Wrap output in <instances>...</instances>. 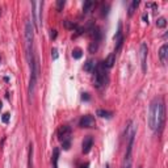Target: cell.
<instances>
[{
    "label": "cell",
    "mask_w": 168,
    "mask_h": 168,
    "mask_svg": "<svg viewBox=\"0 0 168 168\" xmlns=\"http://www.w3.org/2000/svg\"><path fill=\"white\" fill-rule=\"evenodd\" d=\"M97 47H99V44L97 42H91V45H89V47H88V50H89V53H95L97 50Z\"/></svg>",
    "instance_id": "603a6c76"
},
{
    "label": "cell",
    "mask_w": 168,
    "mask_h": 168,
    "mask_svg": "<svg viewBox=\"0 0 168 168\" xmlns=\"http://www.w3.org/2000/svg\"><path fill=\"white\" fill-rule=\"evenodd\" d=\"M71 137V128L67 125L62 126V128L58 130V138L59 141H64V139H68Z\"/></svg>",
    "instance_id": "ba28073f"
},
{
    "label": "cell",
    "mask_w": 168,
    "mask_h": 168,
    "mask_svg": "<svg viewBox=\"0 0 168 168\" xmlns=\"http://www.w3.org/2000/svg\"><path fill=\"white\" fill-rule=\"evenodd\" d=\"M133 155H125L124 159V164H122V168H131L133 166Z\"/></svg>",
    "instance_id": "e0dca14e"
},
{
    "label": "cell",
    "mask_w": 168,
    "mask_h": 168,
    "mask_svg": "<svg viewBox=\"0 0 168 168\" xmlns=\"http://www.w3.org/2000/svg\"><path fill=\"white\" fill-rule=\"evenodd\" d=\"M59 148L55 147L53 151V156H51V163H53V168H58V159H59Z\"/></svg>",
    "instance_id": "7c38bea8"
},
{
    "label": "cell",
    "mask_w": 168,
    "mask_h": 168,
    "mask_svg": "<svg viewBox=\"0 0 168 168\" xmlns=\"http://www.w3.org/2000/svg\"><path fill=\"white\" fill-rule=\"evenodd\" d=\"M51 57H53V59H58V50H57L55 47H53L51 49Z\"/></svg>",
    "instance_id": "4316f807"
},
{
    "label": "cell",
    "mask_w": 168,
    "mask_h": 168,
    "mask_svg": "<svg viewBox=\"0 0 168 168\" xmlns=\"http://www.w3.org/2000/svg\"><path fill=\"white\" fill-rule=\"evenodd\" d=\"M57 34H58V33H57L55 29L50 30V38H51V40H55V38H57Z\"/></svg>",
    "instance_id": "83f0119b"
},
{
    "label": "cell",
    "mask_w": 168,
    "mask_h": 168,
    "mask_svg": "<svg viewBox=\"0 0 168 168\" xmlns=\"http://www.w3.org/2000/svg\"><path fill=\"white\" fill-rule=\"evenodd\" d=\"M9 118H11V114L9 113H4V114H3V117H2V121L4 122V124H8Z\"/></svg>",
    "instance_id": "484cf974"
},
{
    "label": "cell",
    "mask_w": 168,
    "mask_h": 168,
    "mask_svg": "<svg viewBox=\"0 0 168 168\" xmlns=\"http://www.w3.org/2000/svg\"><path fill=\"white\" fill-rule=\"evenodd\" d=\"M96 125V121H95V117L91 116V114H87V116H83L82 118H80L79 121V126L80 128H93V126Z\"/></svg>",
    "instance_id": "8992f818"
},
{
    "label": "cell",
    "mask_w": 168,
    "mask_h": 168,
    "mask_svg": "<svg viewBox=\"0 0 168 168\" xmlns=\"http://www.w3.org/2000/svg\"><path fill=\"white\" fill-rule=\"evenodd\" d=\"M114 63H116V54L114 53H112V54H109L108 57H106V59L102 62V64H104V67L108 70V68H112L114 66Z\"/></svg>",
    "instance_id": "8fae6325"
},
{
    "label": "cell",
    "mask_w": 168,
    "mask_h": 168,
    "mask_svg": "<svg viewBox=\"0 0 168 168\" xmlns=\"http://www.w3.org/2000/svg\"><path fill=\"white\" fill-rule=\"evenodd\" d=\"M142 20H143L144 22H148V21H147V20H148V16H147V15H146V13H144V15H143V16H142Z\"/></svg>",
    "instance_id": "f546056e"
},
{
    "label": "cell",
    "mask_w": 168,
    "mask_h": 168,
    "mask_svg": "<svg viewBox=\"0 0 168 168\" xmlns=\"http://www.w3.org/2000/svg\"><path fill=\"white\" fill-rule=\"evenodd\" d=\"M138 5H139L138 0H134V2H131V4H130V7H129V9H128V15H129V16H133V15H134L135 9L138 8Z\"/></svg>",
    "instance_id": "2e32d148"
},
{
    "label": "cell",
    "mask_w": 168,
    "mask_h": 168,
    "mask_svg": "<svg viewBox=\"0 0 168 168\" xmlns=\"http://www.w3.org/2000/svg\"><path fill=\"white\" fill-rule=\"evenodd\" d=\"M33 151H34L33 143H30L29 144V154H28V168H33Z\"/></svg>",
    "instance_id": "9a60e30c"
},
{
    "label": "cell",
    "mask_w": 168,
    "mask_h": 168,
    "mask_svg": "<svg viewBox=\"0 0 168 168\" xmlns=\"http://www.w3.org/2000/svg\"><path fill=\"white\" fill-rule=\"evenodd\" d=\"M82 55H83L82 49L76 47V49H74V50H72V57H74L75 59H80V58H82Z\"/></svg>",
    "instance_id": "ffe728a7"
},
{
    "label": "cell",
    "mask_w": 168,
    "mask_h": 168,
    "mask_svg": "<svg viewBox=\"0 0 168 168\" xmlns=\"http://www.w3.org/2000/svg\"><path fill=\"white\" fill-rule=\"evenodd\" d=\"M166 25H167V20L164 17H159L156 20V26L158 28H166Z\"/></svg>",
    "instance_id": "44dd1931"
},
{
    "label": "cell",
    "mask_w": 168,
    "mask_h": 168,
    "mask_svg": "<svg viewBox=\"0 0 168 168\" xmlns=\"http://www.w3.org/2000/svg\"><path fill=\"white\" fill-rule=\"evenodd\" d=\"M29 66H30V80H29L28 93L29 96H32L34 92V88H36L38 76H40V58H38V55H34V58L32 59Z\"/></svg>",
    "instance_id": "3957f363"
},
{
    "label": "cell",
    "mask_w": 168,
    "mask_h": 168,
    "mask_svg": "<svg viewBox=\"0 0 168 168\" xmlns=\"http://www.w3.org/2000/svg\"><path fill=\"white\" fill-rule=\"evenodd\" d=\"M62 147H63V150H70V147H71V138L62 141Z\"/></svg>",
    "instance_id": "7402d4cb"
},
{
    "label": "cell",
    "mask_w": 168,
    "mask_h": 168,
    "mask_svg": "<svg viewBox=\"0 0 168 168\" xmlns=\"http://www.w3.org/2000/svg\"><path fill=\"white\" fill-rule=\"evenodd\" d=\"M89 95L88 93H83V96H82V100H86V101H88L89 100Z\"/></svg>",
    "instance_id": "f1b7e54d"
},
{
    "label": "cell",
    "mask_w": 168,
    "mask_h": 168,
    "mask_svg": "<svg viewBox=\"0 0 168 168\" xmlns=\"http://www.w3.org/2000/svg\"><path fill=\"white\" fill-rule=\"evenodd\" d=\"M108 9H109V5H102L101 7V12H100V15L102 17L105 16V15H108Z\"/></svg>",
    "instance_id": "d4e9b609"
},
{
    "label": "cell",
    "mask_w": 168,
    "mask_h": 168,
    "mask_svg": "<svg viewBox=\"0 0 168 168\" xmlns=\"http://www.w3.org/2000/svg\"><path fill=\"white\" fill-rule=\"evenodd\" d=\"M164 118H166V109H164L163 101L159 99H154L150 104V109H148V128L152 131L160 130L164 124Z\"/></svg>",
    "instance_id": "6da1fadb"
},
{
    "label": "cell",
    "mask_w": 168,
    "mask_h": 168,
    "mask_svg": "<svg viewBox=\"0 0 168 168\" xmlns=\"http://www.w3.org/2000/svg\"><path fill=\"white\" fill-rule=\"evenodd\" d=\"M96 71H95V80H93V84L96 88H101V87L105 86L106 80H108V78H106V68L104 67V64L102 63H99Z\"/></svg>",
    "instance_id": "277c9868"
},
{
    "label": "cell",
    "mask_w": 168,
    "mask_h": 168,
    "mask_svg": "<svg viewBox=\"0 0 168 168\" xmlns=\"http://www.w3.org/2000/svg\"><path fill=\"white\" fill-rule=\"evenodd\" d=\"M92 7H93V2H91V0H87V2L84 3V5H83V12L84 13H88Z\"/></svg>",
    "instance_id": "d6986e66"
},
{
    "label": "cell",
    "mask_w": 168,
    "mask_h": 168,
    "mask_svg": "<svg viewBox=\"0 0 168 168\" xmlns=\"http://www.w3.org/2000/svg\"><path fill=\"white\" fill-rule=\"evenodd\" d=\"M33 41H34V26L30 20L25 21V45H26V59L30 64L32 59L34 58L33 53Z\"/></svg>",
    "instance_id": "7a4b0ae2"
},
{
    "label": "cell",
    "mask_w": 168,
    "mask_h": 168,
    "mask_svg": "<svg viewBox=\"0 0 168 168\" xmlns=\"http://www.w3.org/2000/svg\"><path fill=\"white\" fill-rule=\"evenodd\" d=\"M167 57H168V45L164 44L163 46L159 49V58H160V62H162L163 64H166Z\"/></svg>",
    "instance_id": "30bf717a"
},
{
    "label": "cell",
    "mask_w": 168,
    "mask_h": 168,
    "mask_svg": "<svg viewBox=\"0 0 168 168\" xmlns=\"http://www.w3.org/2000/svg\"><path fill=\"white\" fill-rule=\"evenodd\" d=\"M96 114L101 118H112L113 117V112H110V110H104V109H99L96 112Z\"/></svg>",
    "instance_id": "5bb4252c"
},
{
    "label": "cell",
    "mask_w": 168,
    "mask_h": 168,
    "mask_svg": "<svg viewBox=\"0 0 168 168\" xmlns=\"http://www.w3.org/2000/svg\"><path fill=\"white\" fill-rule=\"evenodd\" d=\"M93 146V138L91 135L86 137V138L83 139V143H82V151L83 154H88V152L91 151V148H92Z\"/></svg>",
    "instance_id": "52a82bcc"
},
{
    "label": "cell",
    "mask_w": 168,
    "mask_h": 168,
    "mask_svg": "<svg viewBox=\"0 0 168 168\" xmlns=\"http://www.w3.org/2000/svg\"><path fill=\"white\" fill-rule=\"evenodd\" d=\"M95 67H96V64H95V62H93L92 59H88L86 63H84V71L89 72V74L95 71Z\"/></svg>",
    "instance_id": "4fadbf2b"
},
{
    "label": "cell",
    "mask_w": 168,
    "mask_h": 168,
    "mask_svg": "<svg viewBox=\"0 0 168 168\" xmlns=\"http://www.w3.org/2000/svg\"><path fill=\"white\" fill-rule=\"evenodd\" d=\"M147 53H148L147 45L142 44L141 45V50H139V57H141V67H142L143 74L147 72Z\"/></svg>",
    "instance_id": "5b68a950"
},
{
    "label": "cell",
    "mask_w": 168,
    "mask_h": 168,
    "mask_svg": "<svg viewBox=\"0 0 168 168\" xmlns=\"http://www.w3.org/2000/svg\"><path fill=\"white\" fill-rule=\"evenodd\" d=\"M2 108H3V104H2V102H0V110H2Z\"/></svg>",
    "instance_id": "1f68e13d"
},
{
    "label": "cell",
    "mask_w": 168,
    "mask_h": 168,
    "mask_svg": "<svg viewBox=\"0 0 168 168\" xmlns=\"http://www.w3.org/2000/svg\"><path fill=\"white\" fill-rule=\"evenodd\" d=\"M138 168H142V167H138Z\"/></svg>",
    "instance_id": "d6a6232c"
},
{
    "label": "cell",
    "mask_w": 168,
    "mask_h": 168,
    "mask_svg": "<svg viewBox=\"0 0 168 168\" xmlns=\"http://www.w3.org/2000/svg\"><path fill=\"white\" fill-rule=\"evenodd\" d=\"M37 4L38 3H36V2H32L30 3V5H32V12H33V25H34V28L36 29H40V21H38V11L36 9L37 8Z\"/></svg>",
    "instance_id": "9c48e42d"
},
{
    "label": "cell",
    "mask_w": 168,
    "mask_h": 168,
    "mask_svg": "<svg viewBox=\"0 0 168 168\" xmlns=\"http://www.w3.org/2000/svg\"><path fill=\"white\" fill-rule=\"evenodd\" d=\"M88 167H89V163H84L80 166V168H88Z\"/></svg>",
    "instance_id": "4dcf8cb0"
},
{
    "label": "cell",
    "mask_w": 168,
    "mask_h": 168,
    "mask_svg": "<svg viewBox=\"0 0 168 168\" xmlns=\"http://www.w3.org/2000/svg\"><path fill=\"white\" fill-rule=\"evenodd\" d=\"M64 4H66V2H64V0H58V2H57V9H58L59 12H60V11L63 9Z\"/></svg>",
    "instance_id": "cb8c5ba5"
},
{
    "label": "cell",
    "mask_w": 168,
    "mask_h": 168,
    "mask_svg": "<svg viewBox=\"0 0 168 168\" xmlns=\"http://www.w3.org/2000/svg\"><path fill=\"white\" fill-rule=\"evenodd\" d=\"M63 26H64L66 29H72V30H74V29H78V25L74 24V22L70 21V20H64V21H63Z\"/></svg>",
    "instance_id": "ac0fdd59"
}]
</instances>
